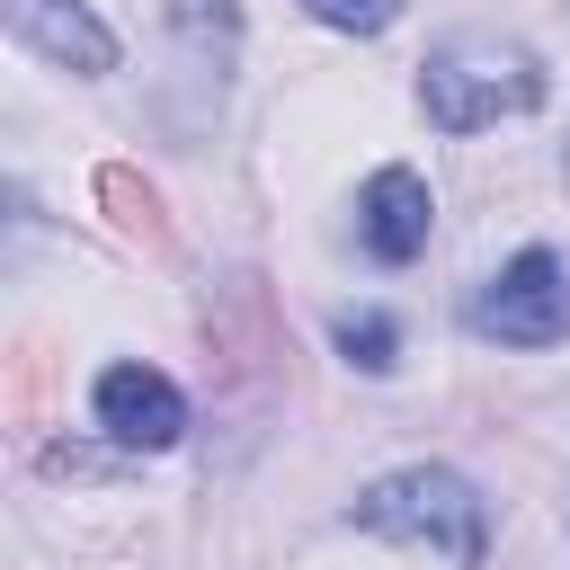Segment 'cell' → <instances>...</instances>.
I'll use <instances>...</instances> for the list:
<instances>
[{
    "label": "cell",
    "instance_id": "3",
    "mask_svg": "<svg viewBox=\"0 0 570 570\" xmlns=\"http://www.w3.org/2000/svg\"><path fill=\"white\" fill-rule=\"evenodd\" d=\"M481 338H499V347H552V338H570V267L552 258V249H517L481 294H472V312H463Z\"/></svg>",
    "mask_w": 570,
    "mask_h": 570
},
{
    "label": "cell",
    "instance_id": "8",
    "mask_svg": "<svg viewBox=\"0 0 570 570\" xmlns=\"http://www.w3.org/2000/svg\"><path fill=\"white\" fill-rule=\"evenodd\" d=\"M338 356H347L356 374H392V356H401V330H392L383 312H347V321H338Z\"/></svg>",
    "mask_w": 570,
    "mask_h": 570
},
{
    "label": "cell",
    "instance_id": "4",
    "mask_svg": "<svg viewBox=\"0 0 570 570\" xmlns=\"http://www.w3.org/2000/svg\"><path fill=\"white\" fill-rule=\"evenodd\" d=\"M98 428L116 445H134V454H160V445L187 436V392L169 374H151V365H107L98 374Z\"/></svg>",
    "mask_w": 570,
    "mask_h": 570
},
{
    "label": "cell",
    "instance_id": "1",
    "mask_svg": "<svg viewBox=\"0 0 570 570\" xmlns=\"http://www.w3.org/2000/svg\"><path fill=\"white\" fill-rule=\"evenodd\" d=\"M419 107H428V125H445V134H481V125H499V116L543 107V62H534L517 36H445V45L419 62Z\"/></svg>",
    "mask_w": 570,
    "mask_h": 570
},
{
    "label": "cell",
    "instance_id": "10",
    "mask_svg": "<svg viewBox=\"0 0 570 570\" xmlns=\"http://www.w3.org/2000/svg\"><path fill=\"white\" fill-rule=\"evenodd\" d=\"M321 27H338V36H383L392 18H401V0H303Z\"/></svg>",
    "mask_w": 570,
    "mask_h": 570
},
{
    "label": "cell",
    "instance_id": "9",
    "mask_svg": "<svg viewBox=\"0 0 570 570\" xmlns=\"http://www.w3.org/2000/svg\"><path fill=\"white\" fill-rule=\"evenodd\" d=\"M169 27H178L187 45L232 53V45H240V0H169Z\"/></svg>",
    "mask_w": 570,
    "mask_h": 570
},
{
    "label": "cell",
    "instance_id": "2",
    "mask_svg": "<svg viewBox=\"0 0 570 570\" xmlns=\"http://www.w3.org/2000/svg\"><path fill=\"white\" fill-rule=\"evenodd\" d=\"M365 534H383V543H428V552H445V561H481L490 552V508H481V490L463 481V472H445V463H410V472H383L374 490H356V508H347Z\"/></svg>",
    "mask_w": 570,
    "mask_h": 570
},
{
    "label": "cell",
    "instance_id": "5",
    "mask_svg": "<svg viewBox=\"0 0 570 570\" xmlns=\"http://www.w3.org/2000/svg\"><path fill=\"white\" fill-rule=\"evenodd\" d=\"M428 223H436V196H428L419 169H374V178H365L356 232H365V249H374L383 267H410V258L428 249Z\"/></svg>",
    "mask_w": 570,
    "mask_h": 570
},
{
    "label": "cell",
    "instance_id": "7",
    "mask_svg": "<svg viewBox=\"0 0 570 570\" xmlns=\"http://www.w3.org/2000/svg\"><path fill=\"white\" fill-rule=\"evenodd\" d=\"M98 205H107V223H116L134 249H151V258H169V249H178V232H169V214H160V187H151L142 169L107 160V169H98Z\"/></svg>",
    "mask_w": 570,
    "mask_h": 570
},
{
    "label": "cell",
    "instance_id": "6",
    "mask_svg": "<svg viewBox=\"0 0 570 570\" xmlns=\"http://www.w3.org/2000/svg\"><path fill=\"white\" fill-rule=\"evenodd\" d=\"M0 9H9V36H18L27 53H45V62L80 71V80L116 71V36H107L80 0H0Z\"/></svg>",
    "mask_w": 570,
    "mask_h": 570
},
{
    "label": "cell",
    "instance_id": "11",
    "mask_svg": "<svg viewBox=\"0 0 570 570\" xmlns=\"http://www.w3.org/2000/svg\"><path fill=\"white\" fill-rule=\"evenodd\" d=\"M561 178H570V151H561Z\"/></svg>",
    "mask_w": 570,
    "mask_h": 570
}]
</instances>
